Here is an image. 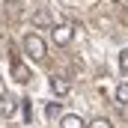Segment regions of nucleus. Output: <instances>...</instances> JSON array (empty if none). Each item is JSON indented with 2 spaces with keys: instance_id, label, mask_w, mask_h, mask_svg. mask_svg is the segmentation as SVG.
<instances>
[{
  "instance_id": "obj_1",
  "label": "nucleus",
  "mask_w": 128,
  "mask_h": 128,
  "mask_svg": "<svg viewBox=\"0 0 128 128\" xmlns=\"http://www.w3.org/2000/svg\"><path fill=\"white\" fill-rule=\"evenodd\" d=\"M24 51L30 54L33 60H45L48 57V45H45V39L39 33H27L24 36Z\"/></svg>"
},
{
  "instance_id": "obj_2",
  "label": "nucleus",
  "mask_w": 128,
  "mask_h": 128,
  "mask_svg": "<svg viewBox=\"0 0 128 128\" xmlns=\"http://www.w3.org/2000/svg\"><path fill=\"white\" fill-rule=\"evenodd\" d=\"M72 36H74V27H72V24H54V27H51V39H54V45H60V48H66V45L72 42Z\"/></svg>"
},
{
  "instance_id": "obj_3",
  "label": "nucleus",
  "mask_w": 128,
  "mask_h": 128,
  "mask_svg": "<svg viewBox=\"0 0 128 128\" xmlns=\"http://www.w3.org/2000/svg\"><path fill=\"white\" fill-rule=\"evenodd\" d=\"M12 78H15V84H30V68L18 57H12Z\"/></svg>"
},
{
  "instance_id": "obj_4",
  "label": "nucleus",
  "mask_w": 128,
  "mask_h": 128,
  "mask_svg": "<svg viewBox=\"0 0 128 128\" xmlns=\"http://www.w3.org/2000/svg\"><path fill=\"white\" fill-rule=\"evenodd\" d=\"M51 90H54L57 96H68L72 84H68V78H63V74H54V78H51Z\"/></svg>"
},
{
  "instance_id": "obj_5",
  "label": "nucleus",
  "mask_w": 128,
  "mask_h": 128,
  "mask_svg": "<svg viewBox=\"0 0 128 128\" xmlns=\"http://www.w3.org/2000/svg\"><path fill=\"white\" fill-rule=\"evenodd\" d=\"M60 128H84V119L78 113H66L63 119H60Z\"/></svg>"
},
{
  "instance_id": "obj_6",
  "label": "nucleus",
  "mask_w": 128,
  "mask_h": 128,
  "mask_svg": "<svg viewBox=\"0 0 128 128\" xmlns=\"http://www.w3.org/2000/svg\"><path fill=\"white\" fill-rule=\"evenodd\" d=\"M15 110H18V104H15V98H0V116H15Z\"/></svg>"
},
{
  "instance_id": "obj_7",
  "label": "nucleus",
  "mask_w": 128,
  "mask_h": 128,
  "mask_svg": "<svg viewBox=\"0 0 128 128\" xmlns=\"http://www.w3.org/2000/svg\"><path fill=\"white\" fill-rule=\"evenodd\" d=\"M33 24H36V27H48V24H51V15H48V9H39V12L33 15Z\"/></svg>"
},
{
  "instance_id": "obj_8",
  "label": "nucleus",
  "mask_w": 128,
  "mask_h": 128,
  "mask_svg": "<svg viewBox=\"0 0 128 128\" xmlns=\"http://www.w3.org/2000/svg\"><path fill=\"white\" fill-rule=\"evenodd\" d=\"M116 101L119 104H128V84H119L116 86Z\"/></svg>"
},
{
  "instance_id": "obj_9",
  "label": "nucleus",
  "mask_w": 128,
  "mask_h": 128,
  "mask_svg": "<svg viewBox=\"0 0 128 128\" xmlns=\"http://www.w3.org/2000/svg\"><path fill=\"white\" fill-rule=\"evenodd\" d=\"M45 113H48V119H57V116H60V113H63V107H60V104H57V101H51V104H48V110H45Z\"/></svg>"
},
{
  "instance_id": "obj_10",
  "label": "nucleus",
  "mask_w": 128,
  "mask_h": 128,
  "mask_svg": "<svg viewBox=\"0 0 128 128\" xmlns=\"http://www.w3.org/2000/svg\"><path fill=\"white\" fill-rule=\"evenodd\" d=\"M90 128H113V122H110V119H92Z\"/></svg>"
},
{
  "instance_id": "obj_11",
  "label": "nucleus",
  "mask_w": 128,
  "mask_h": 128,
  "mask_svg": "<svg viewBox=\"0 0 128 128\" xmlns=\"http://www.w3.org/2000/svg\"><path fill=\"white\" fill-rule=\"evenodd\" d=\"M119 68H122V74H128V48L119 54Z\"/></svg>"
},
{
  "instance_id": "obj_12",
  "label": "nucleus",
  "mask_w": 128,
  "mask_h": 128,
  "mask_svg": "<svg viewBox=\"0 0 128 128\" xmlns=\"http://www.w3.org/2000/svg\"><path fill=\"white\" fill-rule=\"evenodd\" d=\"M119 107H122V116H128V104H119Z\"/></svg>"
}]
</instances>
